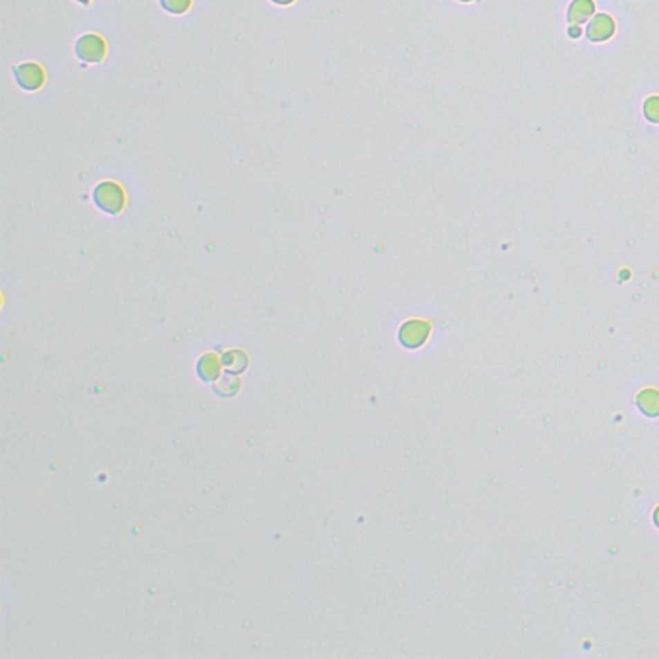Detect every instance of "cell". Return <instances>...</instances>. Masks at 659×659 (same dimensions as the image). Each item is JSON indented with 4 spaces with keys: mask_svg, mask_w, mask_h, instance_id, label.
I'll return each mask as SVG.
<instances>
[{
    "mask_svg": "<svg viewBox=\"0 0 659 659\" xmlns=\"http://www.w3.org/2000/svg\"><path fill=\"white\" fill-rule=\"evenodd\" d=\"M75 55L80 60H84L87 64H99L103 62L104 55H106V45H104L103 37L95 35V33H85L77 39L75 43Z\"/></svg>",
    "mask_w": 659,
    "mask_h": 659,
    "instance_id": "7a4b0ae2",
    "label": "cell"
},
{
    "mask_svg": "<svg viewBox=\"0 0 659 659\" xmlns=\"http://www.w3.org/2000/svg\"><path fill=\"white\" fill-rule=\"evenodd\" d=\"M592 10L593 4L590 0H575L570 6V12H568V18H570V21H584L592 14Z\"/></svg>",
    "mask_w": 659,
    "mask_h": 659,
    "instance_id": "ba28073f",
    "label": "cell"
},
{
    "mask_svg": "<svg viewBox=\"0 0 659 659\" xmlns=\"http://www.w3.org/2000/svg\"><path fill=\"white\" fill-rule=\"evenodd\" d=\"M93 201L97 207L109 213V215H118L126 205V196H124V189L120 184L116 182H101L97 184L93 189Z\"/></svg>",
    "mask_w": 659,
    "mask_h": 659,
    "instance_id": "6da1fadb",
    "label": "cell"
},
{
    "mask_svg": "<svg viewBox=\"0 0 659 659\" xmlns=\"http://www.w3.org/2000/svg\"><path fill=\"white\" fill-rule=\"evenodd\" d=\"M656 524L659 526V507H658V510H656Z\"/></svg>",
    "mask_w": 659,
    "mask_h": 659,
    "instance_id": "7c38bea8",
    "label": "cell"
},
{
    "mask_svg": "<svg viewBox=\"0 0 659 659\" xmlns=\"http://www.w3.org/2000/svg\"><path fill=\"white\" fill-rule=\"evenodd\" d=\"M160 6L170 14H184L192 6V0H160Z\"/></svg>",
    "mask_w": 659,
    "mask_h": 659,
    "instance_id": "9c48e42d",
    "label": "cell"
},
{
    "mask_svg": "<svg viewBox=\"0 0 659 659\" xmlns=\"http://www.w3.org/2000/svg\"><path fill=\"white\" fill-rule=\"evenodd\" d=\"M429 335V325L424 321H408L400 329V342L408 349H418L422 346Z\"/></svg>",
    "mask_w": 659,
    "mask_h": 659,
    "instance_id": "277c9868",
    "label": "cell"
},
{
    "mask_svg": "<svg viewBox=\"0 0 659 659\" xmlns=\"http://www.w3.org/2000/svg\"><path fill=\"white\" fill-rule=\"evenodd\" d=\"M615 31V24L609 16H597L588 28V37L592 41H605L609 39Z\"/></svg>",
    "mask_w": 659,
    "mask_h": 659,
    "instance_id": "5b68a950",
    "label": "cell"
},
{
    "mask_svg": "<svg viewBox=\"0 0 659 659\" xmlns=\"http://www.w3.org/2000/svg\"><path fill=\"white\" fill-rule=\"evenodd\" d=\"M14 77L21 89L26 91H37L45 84V72L35 62H24L14 68Z\"/></svg>",
    "mask_w": 659,
    "mask_h": 659,
    "instance_id": "3957f363",
    "label": "cell"
},
{
    "mask_svg": "<svg viewBox=\"0 0 659 659\" xmlns=\"http://www.w3.org/2000/svg\"><path fill=\"white\" fill-rule=\"evenodd\" d=\"M77 2H80V4H89L91 0H77Z\"/></svg>",
    "mask_w": 659,
    "mask_h": 659,
    "instance_id": "4fadbf2b",
    "label": "cell"
},
{
    "mask_svg": "<svg viewBox=\"0 0 659 659\" xmlns=\"http://www.w3.org/2000/svg\"><path fill=\"white\" fill-rule=\"evenodd\" d=\"M275 4H281V6H288V4H293L294 0H271Z\"/></svg>",
    "mask_w": 659,
    "mask_h": 659,
    "instance_id": "8fae6325",
    "label": "cell"
},
{
    "mask_svg": "<svg viewBox=\"0 0 659 659\" xmlns=\"http://www.w3.org/2000/svg\"><path fill=\"white\" fill-rule=\"evenodd\" d=\"M644 111H646V116L650 118L651 122H659V99L658 97H653L650 99L646 106H644Z\"/></svg>",
    "mask_w": 659,
    "mask_h": 659,
    "instance_id": "30bf717a",
    "label": "cell"
},
{
    "mask_svg": "<svg viewBox=\"0 0 659 659\" xmlns=\"http://www.w3.org/2000/svg\"><path fill=\"white\" fill-rule=\"evenodd\" d=\"M199 375L203 377V379H215L219 375V358L217 356H213V354H205L201 362H199Z\"/></svg>",
    "mask_w": 659,
    "mask_h": 659,
    "instance_id": "52a82bcc",
    "label": "cell"
},
{
    "mask_svg": "<svg viewBox=\"0 0 659 659\" xmlns=\"http://www.w3.org/2000/svg\"><path fill=\"white\" fill-rule=\"evenodd\" d=\"M638 406H640V410L646 416H651V418H656L659 416V393L658 391H644L638 395Z\"/></svg>",
    "mask_w": 659,
    "mask_h": 659,
    "instance_id": "8992f818",
    "label": "cell"
}]
</instances>
